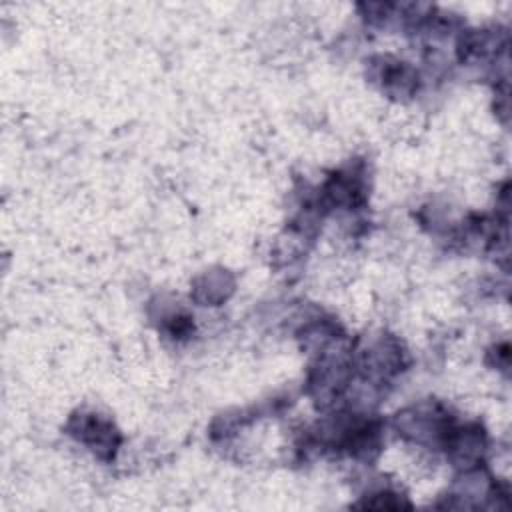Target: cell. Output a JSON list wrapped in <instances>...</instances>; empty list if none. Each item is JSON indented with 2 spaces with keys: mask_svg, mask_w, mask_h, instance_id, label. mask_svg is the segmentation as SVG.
Returning a JSON list of instances; mask_svg holds the SVG:
<instances>
[{
  "mask_svg": "<svg viewBox=\"0 0 512 512\" xmlns=\"http://www.w3.org/2000/svg\"><path fill=\"white\" fill-rule=\"evenodd\" d=\"M404 364V350L400 342L392 338H382L374 342L370 348L362 352L360 368L366 378L370 380H384L394 376L398 370H402Z\"/></svg>",
  "mask_w": 512,
  "mask_h": 512,
  "instance_id": "4",
  "label": "cell"
},
{
  "mask_svg": "<svg viewBox=\"0 0 512 512\" xmlns=\"http://www.w3.org/2000/svg\"><path fill=\"white\" fill-rule=\"evenodd\" d=\"M68 428L74 438L86 444L100 458L114 456L120 436H118V430L112 426V422L104 420L98 414H76L72 416Z\"/></svg>",
  "mask_w": 512,
  "mask_h": 512,
  "instance_id": "2",
  "label": "cell"
},
{
  "mask_svg": "<svg viewBox=\"0 0 512 512\" xmlns=\"http://www.w3.org/2000/svg\"><path fill=\"white\" fill-rule=\"evenodd\" d=\"M234 288V280L230 278V274L226 270H218V272H206L196 280L194 286V298L202 304H218L222 300L228 298V294Z\"/></svg>",
  "mask_w": 512,
  "mask_h": 512,
  "instance_id": "5",
  "label": "cell"
},
{
  "mask_svg": "<svg viewBox=\"0 0 512 512\" xmlns=\"http://www.w3.org/2000/svg\"><path fill=\"white\" fill-rule=\"evenodd\" d=\"M370 76L392 98H408L418 88V74L406 62L378 56L370 64Z\"/></svg>",
  "mask_w": 512,
  "mask_h": 512,
  "instance_id": "3",
  "label": "cell"
},
{
  "mask_svg": "<svg viewBox=\"0 0 512 512\" xmlns=\"http://www.w3.org/2000/svg\"><path fill=\"white\" fill-rule=\"evenodd\" d=\"M452 428V418L438 404H418L396 416V430L418 444L444 446Z\"/></svg>",
  "mask_w": 512,
  "mask_h": 512,
  "instance_id": "1",
  "label": "cell"
}]
</instances>
